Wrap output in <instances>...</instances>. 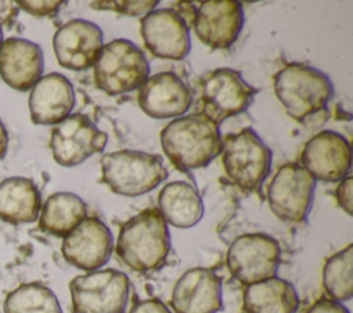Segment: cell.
I'll return each mask as SVG.
<instances>
[{"label":"cell","instance_id":"6da1fadb","mask_svg":"<svg viewBox=\"0 0 353 313\" xmlns=\"http://www.w3.org/2000/svg\"><path fill=\"white\" fill-rule=\"evenodd\" d=\"M160 142L168 160L183 171L205 167L222 152L219 125L201 113L174 119L160 132Z\"/></svg>","mask_w":353,"mask_h":313},{"label":"cell","instance_id":"7a4b0ae2","mask_svg":"<svg viewBox=\"0 0 353 313\" xmlns=\"http://www.w3.org/2000/svg\"><path fill=\"white\" fill-rule=\"evenodd\" d=\"M171 250L168 225L157 208H146L123 223L116 252L130 269L148 273L159 270Z\"/></svg>","mask_w":353,"mask_h":313},{"label":"cell","instance_id":"3957f363","mask_svg":"<svg viewBox=\"0 0 353 313\" xmlns=\"http://www.w3.org/2000/svg\"><path fill=\"white\" fill-rule=\"evenodd\" d=\"M273 88L287 114L296 121L321 112L334 97V84L324 72L296 62L276 73Z\"/></svg>","mask_w":353,"mask_h":313},{"label":"cell","instance_id":"277c9868","mask_svg":"<svg viewBox=\"0 0 353 313\" xmlns=\"http://www.w3.org/2000/svg\"><path fill=\"white\" fill-rule=\"evenodd\" d=\"M102 182L116 194L142 196L157 188L167 176L163 159L142 150L123 149L106 153L101 159Z\"/></svg>","mask_w":353,"mask_h":313},{"label":"cell","instance_id":"5b68a950","mask_svg":"<svg viewBox=\"0 0 353 313\" xmlns=\"http://www.w3.org/2000/svg\"><path fill=\"white\" fill-rule=\"evenodd\" d=\"M149 77V62L143 51L127 39L103 44L95 63L94 80L108 95H120L139 88Z\"/></svg>","mask_w":353,"mask_h":313},{"label":"cell","instance_id":"8992f818","mask_svg":"<svg viewBox=\"0 0 353 313\" xmlns=\"http://www.w3.org/2000/svg\"><path fill=\"white\" fill-rule=\"evenodd\" d=\"M272 150L250 127L222 139V164L241 190L256 192L270 172Z\"/></svg>","mask_w":353,"mask_h":313},{"label":"cell","instance_id":"52a82bcc","mask_svg":"<svg viewBox=\"0 0 353 313\" xmlns=\"http://www.w3.org/2000/svg\"><path fill=\"white\" fill-rule=\"evenodd\" d=\"M72 313H124L130 298V279L116 269H98L69 283Z\"/></svg>","mask_w":353,"mask_h":313},{"label":"cell","instance_id":"ba28073f","mask_svg":"<svg viewBox=\"0 0 353 313\" xmlns=\"http://www.w3.org/2000/svg\"><path fill=\"white\" fill-rule=\"evenodd\" d=\"M256 92L258 88L248 84L239 70L215 69L200 80V113L219 125L226 119L245 112Z\"/></svg>","mask_w":353,"mask_h":313},{"label":"cell","instance_id":"9c48e42d","mask_svg":"<svg viewBox=\"0 0 353 313\" xmlns=\"http://www.w3.org/2000/svg\"><path fill=\"white\" fill-rule=\"evenodd\" d=\"M281 262L276 239L265 233H245L236 237L226 252L230 274L244 285L274 277Z\"/></svg>","mask_w":353,"mask_h":313},{"label":"cell","instance_id":"30bf717a","mask_svg":"<svg viewBox=\"0 0 353 313\" xmlns=\"http://www.w3.org/2000/svg\"><path fill=\"white\" fill-rule=\"evenodd\" d=\"M316 179L298 163L281 165L268 186L272 212L284 222H305L313 204Z\"/></svg>","mask_w":353,"mask_h":313},{"label":"cell","instance_id":"8fae6325","mask_svg":"<svg viewBox=\"0 0 353 313\" xmlns=\"http://www.w3.org/2000/svg\"><path fill=\"white\" fill-rule=\"evenodd\" d=\"M108 134L83 113H73L55 124L50 148L54 160L63 167H73L105 149Z\"/></svg>","mask_w":353,"mask_h":313},{"label":"cell","instance_id":"7c38bea8","mask_svg":"<svg viewBox=\"0 0 353 313\" xmlns=\"http://www.w3.org/2000/svg\"><path fill=\"white\" fill-rule=\"evenodd\" d=\"M141 36L157 58L181 61L190 52L189 25L174 8H157L142 17Z\"/></svg>","mask_w":353,"mask_h":313},{"label":"cell","instance_id":"4fadbf2b","mask_svg":"<svg viewBox=\"0 0 353 313\" xmlns=\"http://www.w3.org/2000/svg\"><path fill=\"white\" fill-rule=\"evenodd\" d=\"M301 163L316 181H342L349 175L352 165L350 143L342 134L323 130L305 143Z\"/></svg>","mask_w":353,"mask_h":313},{"label":"cell","instance_id":"5bb4252c","mask_svg":"<svg viewBox=\"0 0 353 313\" xmlns=\"http://www.w3.org/2000/svg\"><path fill=\"white\" fill-rule=\"evenodd\" d=\"M62 255L68 263L85 272L101 269L113 251L110 229L97 216H87L63 237Z\"/></svg>","mask_w":353,"mask_h":313},{"label":"cell","instance_id":"9a60e30c","mask_svg":"<svg viewBox=\"0 0 353 313\" xmlns=\"http://www.w3.org/2000/svg\"><path fill=\"white\" fill-rule=\"evenodd\" d=\"M102 47V29L95 22L80 18L63 23L52 37L58 63L76 72L94 66Z\"/></svg>","mask_w":353,"mask_h":313},{"label":"cell","instance_id":"2e32d148","mask_svg":"<svg viewBox=\"0 0 353 313\" xmlns=\"http://www.w3.org/2000/svg\"><path fill=\"white\" fill-rule=\"evenodd\" d=\"M192 22L203 44L214 50H225L233 46L243 29V6L236 0L204 1L196 8Z\"/></svg>","mask_w":353,"mask_h":313},{"label":"cell","instance_id":"e0dca14e","mask_svg":"<svg viewBox=\"0 0 353 313\" xmlns=\"http://www.w3.org/2000/svg\"><path fill=\"white\" fill-rule=\"evenodd\" d=\"M193 95L188 84L174 72L149 76L138 90V103L152 119H176L190 108Z\"/></svg>","mask_w":353,"mask_h":313},{"label":"cell","instance_id":"ac0fdd59","mask_svg":"<svg viewBox=\"0 0 353 313\" xmlns=\"http://www.w3.org/2000/svg\"><path fill=\"white\" fill-rule=\"evenodd\" d=\"M172 313H218L223 309L222 281L207 267L186 270L171 294Z\"/></svg>","mask_w":353,"mask_h":313},{"label":"cell","instance_id":"d6986e66","mask_svg":"<svg viewBox=\"0 0 353 313\" xmlns=\"http://www.w3.org/2000/svg\"><path fill=\"white\" fill-rule=\"evenodd\" d=\"M76 103L70 80L52 72L41 76L32 87L29 95V112L34 124L55 125L66 119Z\"/></svg>","mask_w":353,"mask_h":313},{"label":"cell","instance_id":"ffe728a7","mask_svg":"<svg viewBox=\"0 0 353 313\" xmlns=\"http://www.w3.org/2000/svg\"><path fill=\"white\" fill-rule=\"evenodd\" d=\"M44 55L41 47L28 39L8 37L0 47V77L17 91L30 90L41 77Z\"/></svg>","mask_w":353,"mask_h":313},{"label":"cell","instance_id":"44dd1931","mask_svg":"<svg viewBox=\"0 0 353 313\" xmlns=\"http://www.w3.org/2000/svg\"><path fill=\"white\" fill-rule=\"evenodd\" d=\"M157 203V210L164 221L179 229L194 226L201 221L204 214L200 193L186 181H174L163 186Z\"/></svg>","mask_w":353,"mask_h":313},{"label":"cell","instance_id":"7402d4cb","mask_svg":"<svg viewBox=\"0 0 353 313\" xmlns=\"http://www.w3.org/2000/svg\"><path fill=\"white\" fill-rule=\"evenodd\" d=\"M41 210L36 183L25 176H10L0 182V219L22 225L34 222Z\"/></svg>","mask_w":353,"mask_h":313},{"label":"cell","instance_id":"603a6c76","mask_svg":"<svg viewBox=\"0 0 353 313\" xmlns=\"http://www.w3.org/2000/svg\"><path fill=\"white\" fill-rule=\"evenodd\" d=\"M243 307L245 313H296L299 296L290 281L274 276L247 285Z\"/></svg>","mask_w":353,"mask_h":313},{"label":"cell","instance_id":"cb8c5ba5","mask_svg":"<svg viewBox=\"0 0 353 313\" xmlns=\"http://www.w3.org/2000/svg\"><path fill=\"white\" fill-rule=\"evenodd\" d=\"M87 218V204L72 192L51 194L40 210L39 228L52 236L65 237Z\"/></svg>","mask_w":353,"mask_h":313},{"label":"cell","instance_id":"d4e9b609","mask_svg":"<svg viewBox=\"0 0 353 313\" xmlns=\"http://www.w3.org/2000/svg\"><path fill=\"white\" fill-rule=\"evenodd\" d=\"M3 313H62L57 295L44 284L25 283L10 291Z\"/></svg>","mask_w":353,"mask_h":313},{"label":"cell","instance_id":"484cf974","mask_svg":"<svg viewBox=\"0 0 353 313\" xmlns=\"http://www.w3.org/2000/svg\"><path fill=\"white\" fill-rule=\"evenodd\" d=\"M323 287L327 296L336 302L349 301L353 295V245L331 255L323 266Z\"/></svg>","mask_w":353,"mask_h":313},{"label":"cell","instance_id":"4316f807","mask_svg":"<svg viewBox=\"0 0 353 313\" xmlns=\"http://www.w3.org/2000/svg\"><path fill=\"white\" fill-rule=\"evenodd\" d=\"M159 4L157 0L150 1H94L91 6L98 10H112L128 17H145Z\"/></svg>","mask_w":353,"mask_h":313},{"label":"cell","instance_id":"83f0119b","mask_svg":"<svg viewBox=\"0 0 353 313\" xmlns=\"http://www.w3.org/2000/svg\"><path fill=\"white\" fill-rule=\"evenodd\" d=\"M18 8L26 11L28 14L41 18V17H54L58 14V11L62 8L65 1H15Z\"/></svg>","mask_w":353,"mask_h":313},{"label":"cell","instance_id":"f1b7e54d","mask_svg":"<svg viewBox=\"0 0 353 313\" xmlns=\"http://www.w3.org/2000/svg\"><path fill=\"white\" fill-rule=\"evenodd\" d=\"M352 185H353L352 176L346 175L335 190V199L338 201V205L347 215H352Z\"/></svg>","mask_w":353,"mask_h":313},{"label":"cell","instance_id":"f546056e","mask_svg":"<svg viewBox=\"0 0 353 313\" xmlns=\"http://www.w3.org/2000/svg\"><path fill=\"white\" fill-rule=\"evenodd\" d=\"M303 313H350V312L341 302L332 301L330 298H321V299H317Z\"/></svg>","mask_w":353,"mask_h":313},{"label":"cell","instance_id":"4dcf8cb0","mask_svg":"<svg viewBox=\"0 0 353 313\" xmlns=\"http://www.w3.org/2000/svg\"><path fill=\"white\" fill-rule=\"evenodd\" d=\"M130 313H172L160 299L150 298L137 302Z\"/></svg>","mask_w":353,"mask_h":313},{"label":"cell","instance_id":"1f68e13d","mask_svg":"<svg viewBox=\"0 0 353 313\" xmlns=\"http://www.w3.org/2000/svg\"><path fill=\"white\" fill-rule=\"evenodd\" d=\"M7 148H8V132L6 130L4 123L0 119V160L6 157Z\"/></svg>","mask_w":353,"mask_h":313},{"label":"cell","instance_id":"d6a6232c","mask_svg":"<svg viewBox=\"0 0 353 313\" xmlns=\"http://www.w3.org/2000/svg\"><path fill=\"white\" fill-rule=\"evenodd\" d=\"M1 43H3V32H1V26H0V47H1Z\"/></svg>","mask_w":353,"mask_h":313}]
</instances>
